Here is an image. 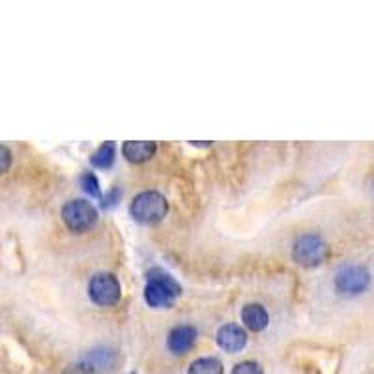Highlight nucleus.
Segmentation results:
<instances>
[{"label":"nucleus","mask_w":374,"mask_h":374,"mask_svg":"<svg viewBox=\"0 0 374 374\" xmlns=\"http://www.w3.org/2000/svg\"><path fill=\"white\" fill-rule=\"evenodd\" d=\"M80 187L85 189V193H88L94 198H99L101 196V191H99V182L98 178L94 176L92 172H85L83 176H80Z\"/></svg>","instance_id":"13"},{"label":"nucleus","mask_w":374,"mask_h":374,"mask_svg":"<svg viewBox=\"0 0 374 374\" xmlns=\"http://www.w3.org/2000/svg\"><path fill=\"white\" fill-rule=\"evenodd\" d=\"M241 320L251 332H264L270 324V316L266 313V309L258 303H247L241 309Z\"/></svg>","instance_id":"10"},{"label":"nucleus","mask_w":374,"mask_h":374,"mask_svg":"<svg viewBox=\"0 0 374 374\" xmlns=\"http://www.w3.org/2000/svg\"><path fill=\"white\" fill-rule=\"evenodd\" d=\"M371 282V273L363 266H344L335 275V287L341 294L357 296L365 292Z\"/></svg>","instance_id":"6"},{"label":"nucleus","mask_w":374,"mask_h":374,"mask_svg":"<svg viewBox=\"0 0 374 374\" xmlns=\"http://www.w3.org/2000/svg\"><path fill=\"white\" fill-rule=\"evenodd\" d=\"M10 161H12V153H10V150H8L6 146H2V172L8 171Z\"/></svg>","instance_id":"16"},{"label":"nucleus","mask_w":374,"mask_h":374,"mask_svg":"<svg viewBox=\"0 0 374 374\" xmlns=\"http://www.w3.org/2000/svg\"><path fill=\"white\" fill-rule=\"evenodd\" d=\"M292 257H294V262L303 268H316L330 257V247L316 234H305L296 239Z\"/></svg>","instance_id":"3"},{"label":"nucleus","mask_w":374,"mask_h":374,"mask_svg":"<svg viewBox=\"0 0 374 374\" xmlns=\"http://www.w3.org/2000/svg\"><path fill=\"white\" fill-rule=\"evenodd\" d=\"M88 296L99 307H111L122 298V287L112 273H96L88 282Z\"/></svg>","instance_id":"5"},{"label":"nucleus","mask_w":374,"mask_h":374,"mask_svg":"<svg viewBox=\"0 0 374 374\" xmlns=\"http://www.w3.org/2000/svg\"><path fill=\"white\" fill-rule=\"evenodd\" d=\"M167 212H169V203L158 191L139 193L129 206L131 217L141 225H155V223L163 221Z\"/></svg>","instance_id":"2"},{"label":"nucleus","mask_w":374,"mask_h":374,"mask_svg":"<svg viewBox=\"0 0 374 374\" xmlns=\"http://www.w3.org/2000/svg\"><path fill=\"white\" fill-rule=\"evenodd\" d=\"M158 146L152 141H128L124 142L122 153L129 163H144L152 160Z\"/></svg>","instance_id":"9"},{"label":"nucleus","mask_w":374,"mask_h":374,"mask_svg":"<svg viewBox=\"0 0 374 374\" xmlns=\"http://www.w3.org/2000/svg\"><path fill=\"white\" fill-rule=\"evenodd\" d=\"M215 341L219 344V348H223L225 352H230V354H236L239 350L246 348L247 333L246 330L239 328V325L227 324L217 330Z\"/></svg>","instance_id":"7"},{"label":"nucleus","mask_w":374,"mask_h":374,"mask_svg":"<svg viewBox=\"0 0 374 374\" xmlns=\"http://www.w3.org/2000/svg\"><path fill=\"white\" fill-rule=\"evenodd\" d=\"M230 374H264L262 367L255 362H241L232 368Z\"/></svg>","instance_id":"15"},{"label":"nucleus","mask_w":374,"mask_h":374,"mask_svg":"<svg viewBox=\"0 0 374 374\" xmlns=\"http://www.w3.org/2000/svg\"><path fill=\"white\" fill-rule=\"evenodd\" d=\"M180 294H182V287L167 271L160 268L148 271V282L144 287V300L148 305L153 309H171Z\"/></svg>","instance_id":"1"},{"label":"nucleus","mask_w":374,"mask_h":374,"mask_svg":"<svg viewBox=\"0 0 374 374\" xmlns=\"http://www.w3.org/2000/svg\"><path fill=\"white\" fill-rule=\"evenodd\" d=\"M114 158H117V144L114 142H103L101 146L96 150V152L90 155V163L96 169H111L112 163H114Z\"/></svg>","instance_id":"11"},{"label":"nucleus","mask_w":374,"mask_h":374,"mask_svg":"<svg viewBox=\"0 0 374 374\" xmlns=\"http://www.w3.org/2000/svg\"><path fill=\"white\" fill-rule=\"evenodd\" d=\"M187 374H223V363L217 357H201L191 363Z\"/></svg>","instance_id":"12"},{"label":"nucleus","mask_w":374,"mask_h":374,"mask_svg":"<svg viewBox=\"0 0 374 374\" xmlns=\"http://www.w3.org/2000/svg\"><path fill=\"white\" fill-rule=\"evenodd\" d=\"M62 221L71 232H86L98 221V212L88 201L75 198L62 208Z\"/></svg>","instance_id":"4"},{"label":"nucleus","mask_w":374,"mask_h":374,"mask_svg":"<svg viewBox=\"0 0 374 374\" xmlns=\"http://www.w3.org/2000/svg\"><path fill=\"white\" fill-rule=\"evenodd\" d=\"M62 374H96V367L88 362L71 363L68 367L62 371Z\"/></svg>","instance_id":"14"},{"label":"nucleus","mask_w":374,"mask_h":374,"mask_svg":"<svg viewBox=\"0 0 374 374\" xmlns=\"http://www.w3.org/2000/svg\"><path fill=\"white\" fill-rule=\"evenodd\" d=\"M196 341V330L193 325H176L172 328L169 337H167V346L172 354L176 356H184L187 354Z\"/></svg>","instance_id":"8"}]
</instances>
